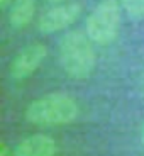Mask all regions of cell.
<instances>
[{
    "label": "cell",
    "mask_w": 144,
    "mask_h": 156,
    "mask_svg": "<svg viewBox=\"0 0 144 156\" xmlns=\"http://www.w3.org/2000/svg\"><path fill=\"white\" fill-rule=\"evenodd\" d=\"M0 156H16L14 153H10V149L7 148V146H2V151H0Z\"/></svg>",
    "instance_id": "obj_9"
},
{
    "label": "cell",
    "mask_w": 144,
    "mask_h": 156,
    "mask_svg": "<svg viewBox=\"0 0 144 156\" xmlns=\"http://www.w3.org/2000/svg\"><path fill=\"white\" fill-rule=\"evenodd\" d=\"M10 2H12V0H0V7H2V9H7L9 5H10Z\"/></svg>",
    "instance_id": "obj_10"
},
{
    "label": "cell",
    "mask_w": 144,
    "mask_h": 156,
    "mask_svg": "<svg viewBox=\"0 0 144 156\" xmlns=\"http://www.w3.org/2000/svg\"><path fill=\"white\" fill-rule=\"evenodd\" d=\"M82 14V5L78 2H70V4L54 5L47 9L37 20V29L43 34H53V32L63 31L70 27L71 24L80 17Z\"/></svg>",
    "instance_id": "obj_4"
},
{
    "label": "cell",
    "mask_w": 144,
    "mask_h": 156,
    "mask_svg": "<svg viewBox=\"0 0 144 156\" xmlns=\"http://www.w3.org/2000/svg\"><path fill=\"white\" fill-rule=\"evenodd\" d=\"M121 27V5L117 0H102L92 10L85 24V32L92 43L107 46L114 43Z\"/></svg>",
    "instance_id": "obj_3"
},
{
    "label": "cell",
    "mask_w": 144,
    "mask_h": 156,
    "mask_svg": "<svg viewBox=\"0 0 144 156\" xmlns=\"http://www.w3.org/2000/svg\"><path fill=\"white\" fill-rule=\"evenodd\" d=\"M51 4H61V2H65V0H49Z\"/></svg>",
    "instance_id": "obj_11"
},
{
    "label": "cell",
    "mask_w": 144,
    "mask_h": 156,
    "mask_svg": "<svg viewBox=\"0 0 144 156\" xmlns=\"http://www.w3.org/2000/svg\"><path fill=\"white\" fill-rule=\"evenodd\" d=\"M59 63L65 73L75 80H85L93 73L95 51L92 39L82 31H70L59 41Z\"/></svg>",
    "instance_id": "obj_2"
},
{
    "label": "cell",
    "mask_w": 144,
    "mask_h": 156,
    "mask_svg": "<svg viewBox=\"0 0 144 156\" xmlns=\"http://www.w3.org/2000/svg\"><path fill=\"white\" fill-rule=\"evenodd\" d=\"M36 14V0H16L9 12V22L14 29L26 27Z\"/></svg>",
    "instance_id": "obj_7"
},
{
    "label": "cell",
    "mask_w": 144,
    "mask_h": 156,
    "mask_svg": "<svg viewBox=\"0 0 144 156\" xmlns=\"http://www.w3.org/2000/svg\"><path fill=\"white\" fill-rule=\"evenodd\" d=\"M78 104L71 95L54 92L36 98L26 109V121L41 127L65 126L78 117Z\"/></svg>",
    "instance_id": "obj_1"
},
{
    "label": "cell",
    "mask_w": 144,
    "mask_h": 156,
    "mask_svg": "<svg viewBox=\"0 0 144 156\" xmlns=\"http://www.w3.org/2000/svg\"><path fill=\"white\" fill-rule=\"evenodd\" d=\"M141 139H142V144H144V127H142V133H141Z\"/></svg>",
    "instance_id": "obj_12"
},
{
    "label": "cell",
    "mask_w": 144,
    "mask_h": 156,
    "mask_svg": "<svg viewBox=\"0 0 144 156\" xmlns=\"http://www.w3.org/2000/svg\"><path fill=\"white\" fill-rule=\"evenodd\" d=\"M121 4L132 19H144V0H121Z\"/></svg>",
    "instance_id": "obj_8"
},
{
    "label": "cell",
    "mask_w": 144,
    "mask_h": 156,
    "mask_svg": "<svg viewBox=\"0 0 144 156\" xmlns=\"http://www.w3.org/2000/svg\"><path fill=\"white\" fill-rule=\"evenodd\" d=\"M47 56V48L41 43H32L24 48L10 63V76L14 80H26L37 70Z\"/></svg>",
    "instance_id": "obj_5"
},
{
    "label": "cell",
    "mask_w": 144,
    "mask_h": 156,
    "mask_svg": "<svg viewBox=\"0 0 144 156\" xmlns=\"http://www.w3.org/2000/svg\"><path fill=\"white\" fill-rule=\"evenodd\" d=\"M16 156H56V143L46 134H34L19 143Z\"/></svg>",
    "instance_id": "obj_6"
}]
</instances>
